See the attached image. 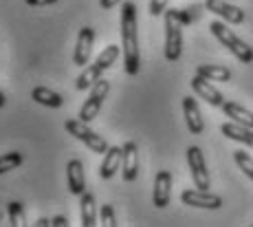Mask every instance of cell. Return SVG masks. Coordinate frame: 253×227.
I'll return each instance as SVG.
<instances>
[{
    "label": "cell",
    "instance_id": "6da1fadb",
    "mask_svg": "<svg viewBox=\"0 0 253 227\" xmlns=\"http://www.w3.org/2000/svg\"><path fill=\"white\" fill-rule=\"evenodd\" d=\"M121 46H124L126 73L137 75L141 71V55L137 33V7L132 2H124V7H121Z\"/></svg>",
    "mask_w": 253,
    "mask_h": 227
},
{
    "label": "cell",
    "instance_id": "7a4b0ae2",
    "mask_svg": "<svg viewBox=\"0 0 253 227\" xmlns=\"http://www.w3.org/2000/svg\"><path fill=\"white\" fill-rule=\"evenodd\" d=\"M183 22L178 18V9L165 11V60L176 62L183 53Z\"/></svg>",
    "mask_w": 253,
    "mask_h": 227
},
{
    "label": "cell",
    "instance_id": "3957f363",
    "mask_svg": "<svg viewBox=\"0 0 253 227\" xmlns=\"http://www.w3.org/2000/svg\"><path fill=\"white\" fill-rule=\"evenodd\" d=\"M209 29H211L213 36H216L218 40H220L222 45H225L227 49H229L233 55H236L238 60L242 62V64H251V62H253V49L247 45L245 40H240V38H238L236 33H233L231 29L225 25V22L213 20L211 25H209Z\"/></svg>",
    "mask_w": 253,
    "mask_h": 227
},
{
    "label": "cell",
    "instance_id": "277c9868",
    "mask_svg": "<svg viewBox=\"0 0 253 227\" xmlns=\"http://www.w3.org/2000/svg\"><path fill=\"white\" fill-rule=\"evenodd\" d=\"M64 128L69 130L75 139L84 141L92 152H97V154H106V152H108L110 146L106 143V139L101 137V135H97L95 130H90L88 126H86V122H82V119H66Z\"/></svg>",
    "mask_w": 253,
    "mask_h": 227
},
{
    "label": "cell",
    "instance_id": "5b68a950",
    "mask_svg": "<svg viewBox=\"0 0 253 227\" xmlns=\"http://www.w3.org/2000/svg\"><path fill=\"white\" fill-rule=\"evenodd\" d=\"M110 93V82L108 80H99L95 86H92V91H90V95H88V99L84 101V106L80 108V119L82 122H92V119L99 115V110H101V104H104V99H106V95Z\"/></svg>",
    "mask_w": 253,
    "mask_h": 227
},
{
    "label": "cell",
    "instance_id": "8992f818",
    "mask_svg": "<svg viewBox=\"0 0 253 227\" xmlns=\"http://www.w3.org/2000/svg\"><path fill=\"white\" fill-rule=\"evenodd\" d=\"M187 163H189V172H192V179H194V187L209 190V172H207V166H205L203 150L198 146L187 148Z\"/></svg>",
    "mask_w": 253,
    "mask_h": 227
},
{
    "label": "cell",
    "instance_id": "52a82bcc",
    "mask_svg": "<svg viewBox=\"0 0 253 227\" xmlns=\"http://www.w3.org/2000/svg\"><path fill=\"white\" fill-rule=\"evenodd\" d=\"M181 201L185 205H192V207H203V210H218L222 207V199L218 194H211L209 190H185L181 194Z\"/></svg>",
    "mask_w": 253,
    "mask_h": 227
},
{
    "label": "cell",
    "instance_id": "ba28073f",
    "mask_svg": "<svg viewBox=\"0 0 253 227\" xmlns=\"http://www.w3.org/2000/svg\"><path fill=\"white\" fill-rule=\"evenodd\" d=\"M205 9L211 13H216V16L225 18L229 25H242L245 22V11H242L240 7H236V4H229V0H207L205 2Z\"/></svg>",
    "mask_w": 253,
    "mask_h": 227
},
{
    "label": "cell",
    "instance_id": "9c48e42d",
    "mask_svg": "<svg viewBox=\"0 0 253 227\" xmlns=\"http://www.w3.org/2000/svg\"><path fill=\"white\" fill-rule=\"evenodd\" d=\"M192 89H194V93L198 95L201 99H205L209 106H222L225 104V97H222V93L218 89H213L211 86V80H207V77H203V75H194L192 77Z\"/></svg>",
    "mask_w": 253,
    "mask_h": 227
},
{
    "label": "cell",
    "instance_id": "30bf717a",
    "mask_svg": "<svg viewBox=\"0 0 253 227\" xmlns=\"http://www.w3.org/2000/svg\"><path fill=\"white\" fill-rule=\"evenodd\" d=\"M169 196H172V172L161 170L154 179V192H152V201L159 210L169 205Z\"/></svg>",
    "mask_w": 253,
    "mask_h": 227
},
{
    "label": "cell",
    "instance_id": "8fae6325",
    "mask_svg": "<svg viewBox=\"0 0 253 227\" xmlns=\"http://www.w3.org/2000/svg\"><path fill=\"white\" fill-rule=\"evenodd\" d=\"M92 40H95V29L92 27H84L77 36V45H75V53H73V62L77 66L88 64L90 60V51H92Z\"/></svg>",
    "mask_w": 253,
    "mask_h": 227
},
{
    "label": "cell",
    "instance_id": "7c38bea8",
    "mask_svg": "<svg viewBox=\"0 0 253 227\" xmlns=\"http://www.w3.org/2000/svg\"><path fill=\"white\" fill-rule=\"evenodd\" d=\"M121 175L124 181H134L139 177V148L134 141L124 143V161H121Z\"/></svg>",
    "mask_w": 253,
    "mask_h": 227
},
{
    "label": "cell",
    "instance_id": "4fadbf2b",
    "mask_svg": "<svg viewBox=\"0 0 253 227\" xmlns=\"http://www.w3.org/2000/svg\"><path fill=\"white\" fill-rule=\"evenodd\" d=\"M66 183H69L71 194L82 196L86 192V177H84V163L80 159H71L66 166Z\"/></svg>",
    "mask_w": 253,
    "mask_h": 227
},
{
    "label": "cell",
    "instance_id": "5bb4252c",
    "mask_svg": "<svg viewBox=\"0 0 253 227\" xmlns=\"http://www.w3.org/2000/svg\"><path fill=\"white\" fill-rule=\"evenodd\" d=\"M183 113H185V122L192 135H203L205 130V122H203L201 108H198L196 99L194 97H183Z\"/></svg>",
    "mask_w": 253,
    "mask_h": 227
},
{
    "label": "cell",
    "instance_id": "9a60e30c",
    "mask_svg": "<svg viewBox=\"0 0 253 227\" xmlns=\"http://www.w3.org/2000/svg\"><path fill=\"white\" fill-rule=\"evenodd\" d=\"M121 161H124V146H110L108 152L104 154V161H101L99 168V177L101 179H113L121 168Z\"/></svg>",
    "mask_w": 253,
    "mask_h": 227
},
{
    "label": "cell",
    "instance_id": "2e32d148",
    "mask_svg": "<svg viewBox=\"0 0 253 227\" xmlns=\"http://www.w3.org/2000/svg\"><path fill=\"white\" fill-rule=\"evenodd\" d=\"M220 108L225 110V115L231 119V122L240 124V126H247V128H253V113L247 110L245 106L236 104V101H225Z\"/></svg>",
    "mask_w": 253,
    "mask_h": 227
},
{
    "label": "cell",
    "instance_id": "e0dca14e",
    "mask_svg": "<svg viewBox=\"0 0 253 227\" xmlns=\"http://www.w3.org/2000/svg\"><path fill=\"white\" fill-rule=\"evenodd\" d=\"M220 133L225 135V137L233 139V141L247 143L249 148H253V128L240 126V124H236V122H227L220 126Z\"/></svg>",
    "mask_w": 253,
    "mask_h": 227
},
{
    "label": "cell",
    "instance_id": "ac0fdd59",
    "mask_svg": "<svg viewBox=\"0 0 253 227\" xmlns=\"http://www.w3.org/2000/svg\"><path fill=\"white\" fill-rule=\"evenodd\" d=\"M31 97L36 99L38 104L46 106V108H62V106H64V97H62L60 93H55V91L46 89V86H36Z\"/></svg>",
    "mask_w": 253,
    "mask_h": 227
},
{
    "label": "cell",
    "instance_id": "d6986e66",
    "mask_svg": "<svg viewBox=\"0 0 253 227\" xmlns=\"http://www.w3.org/2000/svg\"><path fill=\"white\" fill-rule=\"evenodd\" d=\"M80 216H82V225L92 227L97 225V205H95V196L90 192H84L80 201Z\"/></svg>",
    "mask_w": 253,
    "mask_h": 227
},
{
    "label": "cell",
    "instance_id": "ffe728a7",
    "mask_svg": "<svg viewBox=\"0 0 253 227\" xmlns=\"http://www.w3.org/2000/svg\"><path fill=\"white\" fill-rule=\"evenodd\" d=\"M101 73H104V69H101L97 62H95V64H90V66H86L84 73L77 77V82H75L77 91H88V89H92V86H95L97 82L101 80Z\"/></svg>",
    "mask_w": 253,
    "mask_h": 227
},
{
    "label": "cell",
    "instance_id": "44dd1931",
    "mask_svg": "<svg viewBox=\"0 0 253 227\" xmlns=\"http://www.w3.org/2000/svg\"><path fill=\"white\" fill-rule=\"evenodd\" d=\"M198 75L207 77L211 82H229L231 80V71L227 66H218V64H201L196 69Z\"/></svg>",
    "mask_w": 253,
    "mask_h": 227
},
{
    "label": "cell",
    "instance_id": "7402d4cb",
    "mask_svg": "<svg viewBox=\"0 0 253 227\" xmlns=\"http://www.w3.org/2000/svg\"><path fill=\"white\" fill-rule=\"evenodd\" d=\"M22 161H24V157H22V152H18V150L2 154V157H0V175H4V172H9V170H16L18 166H22Z\"/></svg>",
    "mask_w": 253,
    "mask_h": 227
},
{
    "label": "cell",
    "instance_id": "603a6c76",
    "mask_svg": "<svg viewBox=\"0 0 253 227\" xmlns=\"http://www.w3.org/2000/svg\"><path fill=\"white\" fill-rule=\"evenodd\" d=\"M117 57H119V46H117V45H108L104 51L99 53V57H97L95 62L101 66V69L106 71V69H110V66L115 64V62H117Z\"/></svg>",
    "mask_w": 253,
    "mask_h": 227
},
{
    "label": "cell",
    "instance_id": "cb8c5ba5",
    "mask_svg": "<svg viewBox=\"0 0 253 227\" xmlns=\"http://www.w3.org/2000/svg\"><path fill=\"white\" fill-rule=\"evenodd\" d=\"M9 221H11L13 227H22L27 225V219H24V207L20 201L9 203Z\"/></svg>",
    "mask_w": 253,
    "mask_h": 227
},
{
    "label": "cell",
    "instance_id": "d4e9b609",
    "mask_svg": "<svg viewBox=\"0 0 253 227\" xmlns=\"http://www.w3.org/2000/svg\"><path fill=\"white\" fill-rule=\"evenodd\" d=\"M233 159H236V163L240 166V170L249 179H253V157L251 154L245 152V150H236L233 152Z\"/></svg>",
    "mask_w": 253,
    "mask_h": 227
},
{
    "label": "cell",
    "instance_id": "484cf974",
    "mask_svg": "<svg viewBox=\"0 0 253 227\" xmlns=\"http://www.w3.org/2000/svg\"><path fill=\"white\" fill-rule=\"evenodd\" d=\"M99 216H101V225H106V227H115V225H117L115 207L110 205V203H106V205H101V210H99Z\"/></svg>",
    "mask_w": 253,
    "mask_h": 227
},
{
    "label": "cell",
    "instance_id": "4316f807",
    "mask_svg": "<svg viewBox=\"0 0 253 227\" xmlns=\"http://www.w3.org/2000/svg\"><path fill=\"white\" fill-rule=\"evenodd\" d=\"M165 7H168V0H150V16H161L165 13Z\"/></svg>",
    "mask_w": 253,
    "mask_h": 227
},
{
    "label": "cell",
    "instance_id": "83f0119b",
    "mask_svg": "<svg viewBox=\"0 0 253 227\" xmlns=\"http://www.w3.org/2000/svg\"><path fill=\"white\" fill-rule=\"evenodd\" d=\"M51 225L53 227H66L69 225V219H66V216H55V219H51Z\"/></svg>",
    "mask_w": 253,
    "mask_h": 227
},
{
    "label": "cell",
    "instance_id": "f1b7e54d",
    "mask_svg": "<svg viewBox=\"0 0 253 227\" xmlns=\"http://www.w3.org/2000/svg\"><path fill=\"white\" fill-rule=\"evenodd\" d=\"M27 4H33V7H44V4H53L57 0H24Z\"/></svg>",
    "mask_w": 253,
    "mask_h": 227
},
{
    "label": "cell",
    "instance_id": "f546056e",
    "mask_svg": "<svg viewBox=\"0 0 253 227\" xmlns=\"http://www.w3.org/2000/svg\"><path fill=\"white\" fill-rule=\"evenodd\" d=\"M121 0H99V4H101V9H113V7H117Z\"/></svg>",
    "mask_w": 253,
    "mask_h": 227
},
{
    "label": "cell",
    "instance_id": "4dcf8cb0",
    "mask_svg": "<svg viewBox=\"0 0 253 227\" xmlns=\"http://www.w3.org/2000/svg\"><path fill=\"white\" fill-rule=\"evenodd\" d=\"M36 225H38V227H46V225H51V221H48V219H38Z\"/></svg>",
    "mask_w": 253,
    "mask_h": 227
},
{
    "label": "cell",
    "instance_id": "1f68e13d",
    "mask_svg": "<svg viewBox=\"0 0 253 227\" xmlns=\"http://www.w3.org/2000/svg\"><path fill=\"white\" fill-rule=\"evenodd\" d=\"M4 101H7V99H4V93H2V91H0V108H2V106H4Z\"/></svg>",
    "mask_w": 253,
    "mask_h": 227
}]
</instances>
